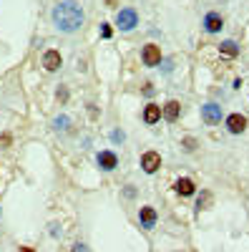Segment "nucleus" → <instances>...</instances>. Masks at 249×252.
<instances>
[{
  "label": "nucleus",
  "mask_w": 249,
  "mask_h": 252,
  "mask_svg": "<svg viewBox=\"0 0 249 252\" xmlns=\"http://www.w3.org/2000/svg\"><path fill=\"white\" fill-rule=\"evenodd\" d=\"M20 252H35L33 247H20Z\"/></svg>",
  "instance_id": "4be33fe9"
},
{
  "label": "nucleus",
  "mask_w": 249,
  "mask_h": 252,
  "mask_svg": "<svg viewBox=\"0 0 249 252\" xmlns=\"http://www.w3.org/2000/svg\"><path fill=\"white\" fill-rule=\"evenodd\" d=\"M209 204H212V194H209V192L199 194V199H196V207H199V209H206Z\"/></svg>",
  "instance_id": "dca6fc26"
},
{
  "label": "nucleus",
  "mask_w": 249,
  "mask_h": 252,
  "mask_svg": "<svg viewBox=\"0 0 249 252\" xmlns=\"http://www.w3.org/2000/svg\"><path fill=\"white\" fill-rule=\"evenodd\" d=\"M53 129H55V131H68V129H71V119H68L66 114H63V116H55V119H53Z\"/></svg>",
  "instance_id": "2eb2a0df"
},
{
  "label": "nucleus",
  "mask_w": 249,
  "mask_h": 252,
  "mask_svg": "<svg viewBox=\"0 0 249 252\" xmlns=\"http://www.w3.org/2000/svg\"><path fill=\"white\" fill-rule=\"evenodd\" d=\"M111 33H113V31H111L109 23H101V38H111Z\"/></svg>",
  "instance_id": "f3484780"
},
{
  "label": "nucleus",
  "mask_w": 249,
  "mask_h": 252,
  "mask_svg": "<svg viewBox=\"0 0 249 252\" xmlns=\"http://www.w3.org/2000/svg\"><path fill=\"white\" fill-rule=\"evenodd\" d=\"M159 119H161V106L159 103H146V109H143V121H146L149 126H154Z\"/></svg>",
  "instance_id": "ddd939ff"
},
{
  "label": "nucleus",
  "mask_w": 249,
  "mask_h": 252,
  "mask_svg": "<svg viewBox=\"0 0 249 252\" xmlns=\"http://www.w3.org/2000/svg\"><path fill=\"white\" fill-rule=\"evenodd\" d=\"M0 141H3V146H8L10 144V134H3V139H0Z\"/></svg>",
  "instance_id": "412c9836"
},
{
  "label": "nucleus",
  "mask_w": 249,
  "mask_h": 252,
  "mask_svg": "<svg viewBox=\"0 0 249 252\" xmlns=\"http://www.w3.org/2000/svg\"><path fill=\"white\" fill-rule=\"evenodd\" d=\"M116 26H118L121 33L134 31V28L138 26V13H136L134 8H121V10L116 13Z\"/></svg>",
  "instance_id": "f03ea898"
},
{
  "label": "nucleus",
  "mask_w": 249,
  "mask_h": 252,
  "mask_svg": "<svg viewBox=\"0 0 249 252\" xmlns=\"http://www.w3.org/2000/svg\"><path fill=\"white\" fill-rule=\"evenodd\" d=\"M226 131L229 134H244L247 131V116H242V114H229L226 116Z\"/></svg>",
  "instance_id": "0eeeda50"
},
{
  "label": "nucleus",
  "mask_w": 249,
  "mask_h": 252,
  "mask_svg": "<svg viewBox=\"0 0 249 252\" xmlns=\"http://www.w3.org/2000/svg\"><path fill=\"white\" fill-rule=\"evenodd\" d=\"M161 114H164L166 121H171V124H174V121L179 119V114H181V103L174 101V98H171V101H166L164 106H161Z\"/></svg>",
  "instance_id": "9b49d317"
},
{
  "label": "nucleus",
  "mask_w": 249,
  "mask_h": 252,
  "mask_svg": "<svg viewBox=\"0 0 249 252\" xmlns=\"http://www.w3.org/2000/svg\"><path fill=\"white\" fill-rule=\"evenodd\" d=\"M60 66H63V56H60L58 51L51 48V51L43 53V68H46V71H58Z\"/></svg>",
  "instance_id": "9d476101"
},
{
  "label": "nucleus",
  "mask_w": 249,
  "mask_h": 252,
  "mask_svg": "<svg viewBox=\"0 0 249 252\" xmlns=\"http://www.w3.org/2000/svg\"><path fill=\"white\" fill-rule=\"evenodd\" d=\"M96 161H98V166H101L103 172H113L116 166H118V157H116V152H111V149L98 152V154H96Z\"/></svg>",
  "instance_id": "423d86ee"
},
{
  "label": "nucleus",
  "mask_w": 249,
  "mask_h": 252,
  "mask_svg": "<svg viewBox=\"0 0 249 252\" xmlns=\"http://www.w3.org/2000/svg\"><path fill=\"white\" fill-rule=\"evenodd\" d=\"M224 28V18L219 13H206L204 15V31L206 33H221Z\"/></svg>",
  "instance_id": "1a4fd4ad"
},
{
  "label": "nucleus",
  "mask_w": 249,
  "mask_h": 252,
  "mask_svg": "<svg viewBox=\"0 0 249 252\" xmlns=\"http://www.w3.org/2000/svg\"><path fill=\"white\" fill-rule=\"evenodd\" d=\"M73 252H88V247L83 245V242H76V245H73Z\"/></svg>",
  "instance_id": "aec40b11"
},
{
  "label": "nucleus",
  "mask_w": 249,
  "mask_h": 252,
  "mask_svg": "<svg viewBox=\"0 0 249 252\" xmlns=\"http://www.w3.org/2000/svg\"><path fill=\"white\" fill-rule=\"evenodd\" d=\"M156 220H159V215H156L154 207H141L138 209V222H141L143 229H154L156 227Z\"/></svg>",
  "instance_id": "6e6552de"
},
{
  "label": "nucleus",
  "mask_w": 249,
  "mask_h": 252,
  "mask_svg": "<svg viewBox=\"0 0 249 252\" xmlns=\"http://www.w3.org/2000/svg\"><path fill=\"white\" fill-rule=\"evenodd\" d=\"M111 139H113L116 144H121V141L126 139V136H123V131H118V129H116V131H111Z\"/></svg>",
  "instance_id": "a211bd4d"
},
{
  "label": "nucleus",
  "mask_w": 249,
  "mask_h": 252,
  "mask_svg": "<svg viewBox=\"0 0 249 252\" xmlns=\"http://www.w3.org/2000/svg\"><path fill=\"white\" fill-rule=\"evenodd\" d=\"M51 23L58 33L73 35L83 28V23H86V13H83V8L76 0H60V3H55L51 8Z\"/></svg>",
  "instance_id": "f257e3e1"
},
{
  "label": "nucleus",
  "mask_w": 249,
  "mask_h": 252,
  "mask_svg": "<svg viewBox=\"0 0 249 252\" xmlns=\"http://www.w3.org/2000/svg\"><path fill=\"white\" fill-rule=\"evenodd\" d=\"M161 166V154L159 152H143L141 154V169L146 174H156Z\"/></svg>",
  "instance_id": "39448f33"
},
{
  "label": "nucleus",
  "mask_w": 249,
  "mask_h": 252,
  "mask_svg": "<svg viewBox=\"0 0 249 252\" xmlns=\"http://www.w3.org/2000/svg\"><path fill=\"white\" fill-rule=\"evenodd\" d=\"M174 189H176V194H181V197H192V194L196 192V187H194V182H192L189 177H181V179H176Z\"/></svg>",
  "instance_id": "f8f14e48"
},
{
  "label": "nucleus",
  "mask_w": 249,
  "mask_h": 252,
  "mask_svg": "<svg viewBox=\"0 0 249 252\" xmlns=\"http://www.w3.org/2000/svg\"><path fill=\"white\" fill-rule=\"evenodd\" d=\"M219 53L229 56V58H237L239 56V46L234 43V40H221V43H219Z\"/></svg>",
  "instance_id": "4468645a"
},
{
  "label": "nucleus",
  "mask_w": 249,
  "mask_h": 252,
  "mask_svg": "<svg viewBox=\"0 0 249 252\" xmlns=\"http://www.w3.org/2000/svg\"><path fill=\"white\" fill-rule=\"evenodd\" d=\"M201 121L206 126L221 124V106H219V103H204V106H201Z\"/></svg>",
  "instance_id": "7ed1b4c3"
},
{
  "label": "nucleus",
  "mask_w": 249,
  "mask_h": 252,
  "mask_svg": "<svg viewBox=\"0 0 249 252\" xmlns=\"http://www.w3.org/2000/svg\"><path fill=\"white\" fill-rule=\"evenodd\" d=\"M194 146H196L194 139H184V149H186V152H194Z\"/></svg>",
  "instance_id": "6ab92c4d"
},
{
  "label": "nucleus",
  "mask_w": 249,
  "mask_h": 252,
  "mask_svg": "<svg viewBox=\"0 0 249 252\" xmlns=\"http://www.w3.org/2000/svg\"><path fill=\"white\" fill-rule=\"evenodd\" d=\"M141 61H143V66H149V68L159 66L161 63V48L156 43H146L141 48Z\"/></svg>",
  "instance_id": "20e7f679"
}]
</instances>
